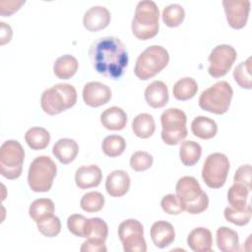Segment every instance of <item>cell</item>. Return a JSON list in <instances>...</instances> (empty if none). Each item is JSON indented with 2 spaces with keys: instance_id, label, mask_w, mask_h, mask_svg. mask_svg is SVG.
Returning <instances> with one entry per match:
<instances>
[{
  "instance_id": "cell-1",
  "label": "cell",
  "mask_w": 252,
  "mask_h": 252,
  "mask_svg": "<svg viewBox=\"0 0 252 252\" xmlns=\"http://www.w3.org/2000/svg\"><path fill=\"white\" fill-rule=\"evenodd\" d=\"M89 54L94 70L114 80L123 75L129 61L124 43L114 36H104L94 40Z\"/></svg>"
},
{
  "instance_id": "cell-2",
  "label": "cell",
  "mask_w": 252,
  "mask_h": 252,
  "mask_svg": "<svg viewBox=\"0 0 252 252\" xmlns=\"http://www.w3.org/2000/svg\"><path fill=\"white\" fill-rule=\"evenodd\" d=\"M175 191L183 211L196 215L207 210L209 206L208 195L202 190L195 177L183 176L179 178Z\"/></svg>"
},
{
  "instance_id": "cell-3",
  "label": "cell",
  "mask_w": 252,
  "mask_h": 252,
  "mask_svg": "<svg viewBox=\"0 0 252 252\" xmlns=\"http://www.w3.org/2000/svg\"><path fill=\"white\" fill-rule=\"evenodd\" d=\"M159 11L157 4L152 0L140 1L135 10L132 20V32L142 40L156 36L159 29Z\"/></svg>"
},
{
  "instance_id": "cell-4",
  "label": "cell",
  "mask_w": 252,
  "mask_h": 252,
  "mask_svg": "<svg viewBox=\"0 0 252 252\" xmlns=\"http://www.w3.org/2000/svg\"><path fill=\"white\" fill-rule=\"evenodd\" d=\"M77 101V91L70 84H56L45 90L40 97L42 110L48 115H56L71 108Z\"/></svg>"
},
{
  "instance_id": "cell-5",
  "label": "cell",
  "mask_w": 252,
  "mask_h": 252,
  "mask_svg": "<svg viewBox=\"0 0 252 252\" xmlns=\"http://www.w3.org/2000/svg\"><path fill=\"white\" fill-rule=\"evenodd\" d=\"M169 61L167 50L160 45H151L137 58L134 73L143 81L149 80L162 71Z\"/></svg>"
},
{
  "instance_id": "cell-6",
  "label": "cell",
  "mask_w": 252,
  "mask_h": 252,
  "mask_svg": "<svg viewBox=\"0 0 252 252\" xmlns=\"http://www.w3.org/2000/svg\"><path fill=\"white\" fill-rule=\"evenodd\" d=\"M232 95L231 86L226 81H220L202 92L199 106L211 113L223 114L229 108Z\"/></svg>"
},
{
  "instance_id": "cell-7",
  "label": "cell",
  "mask_w": 252,
  "mask_h": 252,
  "mask_svg": "<svg viewBox=\"0 0 252 252\" xmlns=\"http://www.w3.org/2000/svg\"><path fill=\"white\" fill-rule=\"evenodd\" d=\"M57 166L47 156L36 157L29 167L28 182L34 192H47L50 190L56 176Z\"/></svg>"
},
{
  "instance_id": "cell-8",
  "label": "cell",
  "mask_w": 252,
  "mask_h": 252,
  "mask_svg": "<svg viewBox=\"0 0 252 252\" xmlns=\"http://www.w3.org/2000/svg\"><path fill=\"white\" fill-rule=\"evenodd\" d=\"M162 126L161 139L170 146L179 144L187 136V117L184 111L179 108H168L160 116Z\"/></svg>"
},
{
  "instance_id": "cell-9",
  "label": "cell",
  "mask_w": 252,
  "mask_h": 252,
  "mask_svg": "<svg viewBox=\"0 0 252 252\" xmlns=\"http://www.w3.org/2000/svg\"><path fill=\"white\" fill-rule=\"evenodd\" d=\"M25 151L15 140L5 141L0 148V173L7 179L20 177L23 170Z\"/></svg>"
},
{
  "instance_id": "cell-10",
  "label": "cell",
  "mask_w": 252,
  "mask_h": 252,
  "mask_svg": "<svg viewBox=\"0 0 252 252\" xmlns=\"http://www.w3.org/2000/svg\"><path fill=\"white\" fill-rule=\"evenodd\" d=\"M229 170V160L221 153L209 155L204 161L202 168V178L210 188H220L226 181Z\"/></svg>"
},
{
  "instance_id": "cell-11",
  "label": "cell",
  "mask_w": 252,
  "mask_h": 252,
  "mask_svg": "<svg viewBox=\"0 0 252 252\" xmlns=\"http://www.w3.org/2000/svg\"><path fill=\"white\" fill-rule=\"evenodd\" d=\"M118 236L125 252H146L147 244L144 238L142 223L134 219L122 221L118 227Z\"/></svg>"
},
{
  "instance_id": "cell-12",
  "label": "cell",
  "mask_w": 252,
  "mask_h": 252,
  "mask_svg": "<svg viewBox=\"0 0 252 252\" xmlns=\"http://www.w3.org/2000/svg\"><path fill=\"white\" fill-rule=\"evenodd\" d=\"M236 50L228 44H220L214 47L210 53L208 72L214 78H220L224 76L232 67L236 60Z\"/></svg>"
},
{
  "instance_id": "cell-13",
  "label": "cell",
  "mask_w": 252,
  "mask_h": 252,
  "mask_svg": "<svg viewBox=\"0 0 252 252\" xmlns=\"http://www.w3.org/2000/svg\"><path fill=\"white\" fill-rule=\"evenodd\" d=\"M222 6L228 25L236 30L242 29L248 20L250 1L248 0H223Z\"/></svg>"
},
{
  "instance_id": "cell-14",
  "label": "cell",
  "mask_w": 252,
  "mask_h": 252,
  "mask_svg": "<svg viewBox=\"0 0 252 252\" xmlns=\"http://www.w3.org/2000/svg\"><path fill=\"white\" fill-rule=\"evenodd\" d=\"M111 95L109 87L100 82L87 83L83 89V99L91 107H98L107 103Z\"/></svg>"
},
{
  "instance_id": "cell-15",
  "label": "cell",
  "mask_w": 252,
  "mask_h": 252,
  "mask_svg": "<svg viewBox=\"0 0 252 252\" xmlns=\"http://www.w3.org/2000/svg\"><path fill=\"white\" fill-rule=\"evenodd\" d=\"M110 12L103 6H94L86 11L83 18L84 27L90 32L103 30L110 23Z\"/></svg>"
},
{
  "instance_id": "cell-16",
  "label": "cell",
  "mask_w": 252,
  "mask_h": 252,
  "mask_svg": "<svg viewBox=\"0 0 252 252\" xmlns=\"http://www.w3.org/2000/svg\"><path fill=\"white\" fill-rule=\"evenodd\" d=\"M101 170L95 164L80 166L75 173V182L80 189L96 187L101 182Z\"/></svg>"
},
{
  "instance_id": "cell-17",
  "label": "cell",
  "mask_w": 252,
  "mask_h": 252,
  "mask_svg": "<svg viewBox=\"0 0 252 252\" xmlns=\"http://www.w3.org/2000/svg\"><path fill=\"white\" fill-rule=\"evenodd\" d=\"M130 177L125 170L117 169L108 174L105 189L111 197H122L130 188Z\"/></svg>"
},
{
  "instance_id": "cell-18",
  "label": "cell",
  "mask_w": 252,
  "mask_h": 252,
  "mask_svg": "<svg viewBox=\"0 0 252 252\" xmlns=\"http://www.w3.org/2000/svg\"><path fill=\"white\" fill-rule=\"evenodd\" d=\"M151 238L158 248L169 246L175 238V231L172 224L165 220L154 222L151 227Z\"/></svg>"
},
{
  "instance_id": "cell-19",
  "label": "cell",
  "mask_w": 252,
  "mask_h": 252,
  "mask_svg": "<svg viewBox=\"0 0 252 252\" xmlns=\"http://www.w3.org/2000/svg\"><path fill=\"white\" fill-rule=\"evenodd\" d=\"M145 99L153 108H161L168 102V90L161 81L152 82L145 90Z\"/></svg>"
},
{
  "instance_id": "cell-20",
  "label": "cell",
  "mask_w": 252,
  "mask_h": 252,
  "mask_svg": "<svg viewBox=\"0 0 252 252\" xmlns=\"http://www.w3.org/2000/svg\"><path fill=\"white\" fill-rule=\"evenodd\" d=\"M187 244L195 252H210L213 245L212 232L206 227L194 228L187 237Z\"/></svg>"
},
{
  "instance_id": "cell-21",
  "label": "cell",
  "mask_w": 252,
  "mask_h": 252,
  "mask_svg": "<svg viewBox=\"0 0 252 252\" xmlns=\"http://www.w3.org/2000/svg\"><path fill=\"white\" fill-rule=\"evenodd\" d=\"M52 153L61 163L68 164L76 158L79 153V146L75 140L63 138L54 144Z\"/></svg>"
},
{
  "instance_id": "cell-22",
  "label": "cell",
  "mask_w": 252,
  "mask_h": 252,
  "mask_svg": "<svg viewBox=\"0 0 252 252\" xmlns=\"http://www.w3.org/2000/svg\"><path fill=\"white\" fill-rule=\"evenodd\" d=\"M102 126L108 130L119 131L125 128L127 123V114L118 106H111L100 114Z\"/></svg>"
},
{
  "instance_id": "cell-23",
  "label": "cell",
  "mask_w": 252,
  "mask_h": 252,
  "mask_svg": "<svg viewBox=\"0 0 252 252\" xmlns=\"http://www.w3.org/2000/svg\"><path fill=\"white\" fill-rule=\"evenodd\" d=\"M217 245L222 252H234L239 250V238L235 230L226 226H220L217 230Z\"/></svg>"
},
{
  "instance_id": "cell-24",
  "label": "cell",
  "mask_w": 252,
  "mask_h": 252,
  "mask_svg": "<svg viewBox=\"0 0 252 252\" xmlns=\"http://www.w3.org/2000/svg\"><path fill=\"white\" fill-rule=\"evenodd\" d=\"M191 131L194 136L207 140L216 136L218 125L215 120L207 116H197L191 123Z\"/></svg>"
},
{
  "instance_id": "cell-25",
  "label": "cell",
  "mask_w": 252,
  "mask_h": 252,
  "mask_svg": "<svg viewBox=\"0 0 252 252\" xmlns=\"http://www.w3.org/2000/svg\"><path fill=\"white\" fill-rule=\"evenodd\" d=\"M78 68V60L73 55L65 54L56 59L53 65V72L59 79L68 80L76 74Z\"/></svg>"
},
{
  "instance_id": "cell-26",
  "label": "cell",
  "mask_w": 252,
  "mask_h": 252,
  "mask_svg": "<svg viewBox=\"0 0 252 252\" xmlns=\"http://www.w3.org/2000/svg\"><path fill=\"white\" fill-rule=\"evenodd\" d=\"M132 129L137 137L142 139L150 138L156 130L155 119L149 113L138 114L132 121Z\"/></svg>"
},
{
  "instance_id": "cell-27",
  "label": "cell",
  "mask_w": 252,
  "mask_h": 252,
  "mask_svg": "<svg viewBox=\"0 0 252 252\" xmlns=\"http://www.w3.org/2000/svg\"><path fill=\"white\" fill-rule=\"evenodd\" d=\"M54 213V204L48 198L34 200L29 209V215L36 223L51 217Z\"/></svg>"
},
{
  "instance_id": "cell-28",
  "label": "cell",
  "mask_w": 252,
  "mask_h": 252,
  "mask_svg": "<svg viewBox=\"0 0 252 252\" xmlns=\"http://www.w3.org/2000/svg\"><path fill=\"white\" fill-rule=\"evenodd\" d=\"M25 140L32 150H43L50 142V134L42 127H32L26 132Z\"/></svg>"
},
{
  "instance_id": "cell-29",
  "label": "cell",
  "mask_w": 252,
  "mask_h": 252,
  "mask_svg": "<svg viewBox=\"0 0 252 252\" xmlns=\"http://www.w3.org/2000/svg\"><path fill=\"white\" fill-rule=\"evenodd\" d=\"M108 234V227L106 222L100 218L87 219L84 237L87 239H96L100 241L106 240Z\"/></svg>"
},
{
  "instance_id": "cell-30",
  "label": "cell",
  "mask_w": 252,
  "mask_h": 252,
  "mask_svg": "<svg viewBox=\"0 0 252 252\" xmlns=\"http://www.w3.org/2000/svg\"><path fill=\"white\" fill-rule=\"evenodd\" d=\"M202 155L201 146L194 141L182 142L179 149V157L181 162L186 166H192L198 162Z\"/></svg>"
},
{
  "instance_id": "cell-31",
  "label": "cell",
  "mask_w": 252,
  "mask_h": 252,
  "mask_svg": "<svg viewBox=\"0 0 252 252\" xmlns=\"http://www.w3.org/2000/svg\"><path fill=\"white\" fill-rule=\"evenodd\" d=\"M198 91L196 81L190 77H185L178 80L172 89L173 96L178 100H187L192 98Z\"/></svg>"
},
{
  "instance_id": "cell-32",
  "label": "cell",
  "mask_w": 252,
  "mask_h": 252,
  "mask_svg": "<svg viewBox=\"0 0 252 252\" xmlns=\"http://www.w3.org/2000/svg\"><path fill=\"white\" fill-rule=\"evenodd\" d=\"M249 192V189L240 183H234L231 185L227 192V200L230 207L234 209L245 208Z\"/></svg>"
},
{
  "instance_id": "cell-33",
  "label": "cell",
  "mask_w": 252,
  "mask_h": 252,
  "mask_svg": "<svg viewBox=\"0 0 252 252\" xmlns=\"http://www.w3.org/2000/svg\"><path fill=\"white\" fill-rule=\"evenodd\" d=\"M125 148H126V142L124 138L119 135L107 136L104 138L101 144L102 152L110 158H116L122 155Z\"/></svg>"
},
{
  "instance_id": "cell-34",
  "label": "cell",
  "mask_w": 252,
  "mask_h": 252,
  "mask_svg": "<svg viewBox=\"0 0 252 252\" xmlns=\"http://www.w3.org/2000/svg\"><path fill=\"white\" fill-rule=\"evenodd\" d=\"M162 21L169 28H176L181 25L185 18V11L179 4H170L162 11Z\"/></svg>"
},
{
  "instance_id": "cell-35",
  "label": "cell",
  "mask_w": 252,
  "mask_h": 252,
  "mask_svg": "<svg viewBox=\"0 0 252 252\" xmlns=\"http://www.w3.org/2000/svg\"><path fill=\"white\" fill-rule=\"evenodd\" d=\"M224 218L227 221L235 225H245L250 221L251 219V206L246 205L243 209H234L232 207H226L223 212Z\"/></svg>"
},
{
  "instance_id": "cell-36",
  "label": "cell",
  "mask_w": 252,
  "mask_h": 252,
  "mask_svg": "<svg viewBox=\"0 0 252 252\" xmlns=\"http://www.w3.org/2000/svg\"><path fill=\"white\" fill-rule=\"evenodd\" d=\"M233 77L239 87L250 90L252 88V77H251V57L246 61L238 64L233 71Z\"/></svg>"
},
{
  "instance_id": "cell-37",
  "label": "cell",
  "mask_w": 252,
  "mask_h": 252,
  "mask_svg": "<svg viewBox=\"0 0 252 252\" xmlns=\"http://www.w3.org/2000/svg\"><path fill=\"white\" fill-rule=\"evenodd\" d=\"M81 208L88 213L99 212L104 206V197L100 192L92 191L86 193L80 202Z\"/></svg>"
},
{
  "instance_id": "cell-38",
  "label": "cell",
  "mask_w": 252,
  "mask_h": 252,
  "mask_svg": "<svg viewBox=\"0 0 252 252\" xmlns=\"http://www.w3.org/2000/svg\"><path fill=\"white\" fill-rule=\"evenodd\" d=\"M36 224L39 232L46 237H55L61 231V221L59 218L54 215L37 222Z\"/></svg>"
},
{
  "instance_id": "cell-39",
  "label": "cell",
  "mask_w": 252,
  "mask_h": 252,
  "mask_svg": "<svg viewBox=\"0 0 252 252\" xmlns=\"http://www.w3.org/2000/svg\"><path fill=\"white\" fill-rule=\"evenodd\" d=\"M153 160L154 158L149 153L138 151L131 156L130 166L135 171H144L152 166Z\"/></svg>"
},
{
  "instance_id": "cell-40",
  "label": "cell",
  "mask_w": 252,
  "mask_h": 252,
  "mask_svg": "<svg viewBox=\"0 0 252 252\" xmlns=\"http://www.w3.org/2000/svg\"><path fill=\"white\" fill-rule=\"evenodd\" d=\"M87 218L80 214L71 215L67 220V226L71 233L76 236L84 237L85 225H86Z\"/></svg>"
},
{
  "instance_id": "cell-41",
  "label": "cell",
  "mask_w": 252,
  "mask_h": 252,
  "mask_svg": "<svg viewBox=\"0 0 252 252\" xmlns=\"http://www.w3.org/2000/svg\"><path fill=\"white\" fill-rule=\"evenodd\" d=\"M160 206L162 210L169 215H178L183 212V208L177 196L174 194L165 195L160 201Z\"/></svg>"
},
{
  "instance_id": "cell-42",
  "label": "cell",
  "mask_w": 252,
  "mask_h": 252,
  "mask_svg": "<svg viewBox=\"0 0 252 252\" xmlns=\"http://www.w3.org/2000/svg\"><path fill=\"white\" fill-rule=\"evenodd\" d=\"M251 173H252V169H251V165L250 164L241 165L235 171L234 178H233L234 183H240V184L246 186L249 189V191H250L252 189Z\"/></svg>"
},
{
  "instance_id": "cell-43",
  "label": "cell",
  "mask_w": 252,
  "mask_h": 252,
  "mask_svg": "<svg viewBox=\"0 0 252 252\" xmlns=\"http://www.w3.org/2000/svg\"><path fill=\"white\" fill-rule=\"evenodd\" d=\"M82 252H105L107 250L104 241L96 239H87L81 246Z\"/></svg>"
},
{
  "instance_id": "cell-44",
  "label": "cell",
  "mask_w": 252,
  "mask_h": 252,
  "mask_svg": "<svg viewBox=\"0 0 252 252\" xmlns=\"http://www.w3.org/2000/svg\"><path fill=\"white\" fill-rule=\"evenodd\" d=\"M25 1H1L0 2V14L3 17H7L18 11Z\"/></svg>"
},
{
  "instance_id": "cell-45",
  "label": "cell",
  "mask_w": 252,
  "mask_h": 252,
  "mask_svg": "<svg viewBox=\"0 0 252 252\" xmlns=\"http://www.w3.org/2000/svg\"><path fill=\"white\" fill-rule=\"evenodd\" d=\"M1 45L9 42L12 38V30L9 25H6L4 22H1Z\"/></svg>"
}]
</instances>
